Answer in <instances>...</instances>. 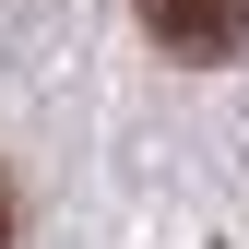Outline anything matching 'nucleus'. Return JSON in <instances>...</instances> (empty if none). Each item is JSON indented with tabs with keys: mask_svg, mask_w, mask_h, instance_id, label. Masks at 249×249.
I'll list each match as a JSON object with an SVG mask.
<instances>
[{
	"mask_svg": "<svg viewBox=\"0 0 249 249\" xmlns=\"http://www.w3.org/2000/svg\"><path fill=\"white\" fill-rule=\"evenodd\" d=\"M142 36L166 59H190V71H213V59L249 48V0H142Z\"/></svg>",
	"mask_w": 249,
	"mask_h": 249,
	"instance_id": "obj_1",
	"label": "nucleus"
},
{
	"mask_svg": "<svg viewBox=\"0 0 249 249\" xmlns=\"http://www.w3.org/2000/svg\"><path fill=\"white\" fill-rule=\"evenodd\" d=\"M0 249H24V202H12V178H0Z\"/></svg>",
	"mask_w": 249,
	"mask_h": 249,
	"instance_id": "obj_2",
	"label": "nucleus"
}]
</instances>
